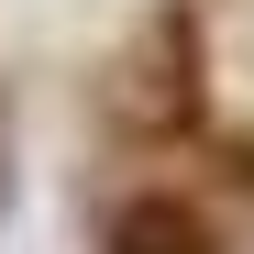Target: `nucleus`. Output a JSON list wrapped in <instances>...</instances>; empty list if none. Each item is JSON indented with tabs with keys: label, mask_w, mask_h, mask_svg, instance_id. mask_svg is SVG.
<instances>
[{
	"label": "nucleus",
	"mask_w": 254,
	"mask_h": 254,
	"mask_svg": "<svg viewBox=\"0 0 254 254\" xmlns=\"http://www.w3.org/2000/svg\"><path fill=\"white\" fill-rule=\"evenodd\" d=\"M133 111L155 122V133H177V122H199V22L166 0L155 11V66L133 56Z\"/></svg>",
	"instance_id": "f257e3e1"
},
{
	"label": "nucleus",
	"mask_w": 254,
	"mask_h": 254,
	"mask_svg": "<svg viewBox=\"0 0 254 254\" xmlns=\"http://www.w3.org/2000/svg\"><path fill=\"white\" fill-rule=\"evenodd\" d=\"M111 254H221V243H210V221H199L188 199L144 188V199H122V210H111Z\"/></svg>",
	"instance_id": "f03ea898"
}]
</instances>
